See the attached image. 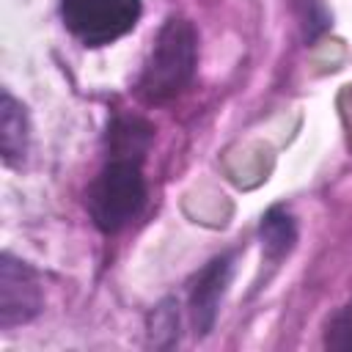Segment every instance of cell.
<instances>
[{"instance_id": "obj_1", "label": "cell", "mask_w": 352, "mask_h": 352, "mask_svg": "<svg viewBox=\"0 0 352 352\" xmlns=\"http://www.w3.org/2000/svg\"><path fill=\"white\" fill-rule=\"evenodd\" d=\"M198 69V33L190 19L170 16L160 28L154 47L135 82V94L146 104H162L190 88Z\"/></svg>"}, {"instance_id": "obj_2", "label": "cell", "mask_w": 352, "mask_h": 352, "mask_svg": "<svg viewBox=\"0 0 352 352\" xmlns=\"http://www.w3.org/2000/svg\"><path fill=\"white\" fill-rule=\"evenodd\" d=\"M140 162L143 157L107 154L104 168L94 176L85 195V206L102 234H118L143 212L148 190Z\"/></svg>"}, {"instance_id": "obj_3", "label": "cell", "mask_w": 352, "mask_h": 352, "mask_svg": "<svg viewBox=\"0 0 352 352\" xmlns=\"http://www.w3.org/2000/svg\"><path fill=\"white\" fill-rule=\"evenodd\" d=\"M143 14L140 0H60L66 30L82 47H107L135 30Z\"/></svg>"}, {"instance_id": "obj_4", "label": "cell", "mask_w": 352, "mask_h": 352, "mask_svg": "<svg viewBox=\"0 0 352 352\" xmlns=\"http://www.w3.org/2000/svg\"><path fill=\"white\" fill-rule=\"evenodd\" d=\"M44 308L38 272L14 253L0 256V330H14L33 322Z\"/></svg>"}, {"instance_id": "obj_5", "label": "cell", "mask_w": 352, "mask_h": 352, "mask_svg": "<svg viewBox=\"0 0 352 352\" xmlns=\"http://www.w3.org/2000/svg\"><path fill=\"white\" fill-rule=\"evenodd\" d=\"M231 272H234V256L223 253L217 258H212L190 283V322L195 336H206L214 327L217 311H220V300L231 283Z\"/></svg>"}, {"instance_id": "obj_6", "label": "cell", "mask_w": 352, "mask_h": 352, "mask_svg": "<svg viewBox=\"0 0 352 352\" xmlns=\"http://www.w3.org/2000/svg\"><path fill=\"white\" fill-rule=\"evenodd\" d=\"M30 143V124L22 102L11 96V91H3L0 96V157L3 165L16 168L25 162Z\"/></svg>"}, {"instance_id": "obj_7", "label": "cell", "mask_w": 352, "mask_h": 352, "mask_svg": "<svg viewBox=\"0 0 352 352\" xmlns=\"http://www.w3.org/2000/svg\"><path fill=\"white\" fill-rule=\"evenodd\" d=\"M258 234H261V245H264V253L270 261H280L283 256H289L294 242H297L294 217L283 206H272L264 212Z\"/></svg>"}, {"instance_id": "obj_8", "label": "cell", "mask_w": 352, "mask_h": 352, "mask_svg": "<svg viewBox=\"0 0 352 352\" xmlns=\"http://www.w3.org/2000/svg\"><path fill=\"white\" fill-rule=\"evenodd\" d=\"M324 346L333 352H352V300L344 302L324 324Z\"/></svg>"}]
</instances>
